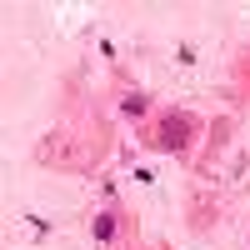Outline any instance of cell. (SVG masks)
Segmentation results:
<instances>
[{
	"instance_id": "cell-1",
	"label": "cell",
	"mask_w": 250,
	"mask_h": 250,
	"mask_svg": "<svg viewBox=\"0 0 250 250\" xmlns=\"http://www.w3.org/2000/svg\"><path fill=\"white\" fill-rule=\"evenodd\" d=\"M110 235H115V220L100 215V220H95V240H110Z\"/></svg>"
}]
</instances>
